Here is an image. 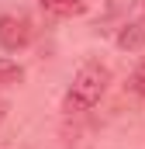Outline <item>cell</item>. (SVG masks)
I'll use <instances>...</instances> for the list:
<instances>
[{
    "label": "cell",
    "instance_id": "6da1fadb",
    "mask_svg": "<svg viewBox=\"0 0 145 149\" xmlns=\"http://www.w3.org/2000/svg\"><path fill=\"white\" fill-rule=\"evenodd\" d=\"M107 83H110L107 66H100V63L79 66L76 76H72V83H69V90H66V97H62V108L69 114H83L90 108H97L100 97H104V90H107Z\"/></svg>",
    "mask_w": 145,
    "mask_h": 149
},
{
    "label": "cell",
    "instance_id": "7a4b0ae2",
    "mask_svg": "<svg viewBox=\"0 0 145 149\" xmlns=\"http://www.w3.org/2000/svg\"><path fill=\"white\" fill-rule=\"evenodd\" d=\"M31 42V24L21 14H0V45L7 52H17Z\"/></svg>",
    "mask_w": 145,
    "mask_h": 149
},
{
    "label": "cell",
    "instance_id": "3957f363",
    "mask_svg": "<svg viewBox=\"0 0 145 149\" xmlns=\"http://www.w3.org/2000/svg\"><path fill=\"white\" fill-rule=\"evenodd\" d=\"M117 49H124V52H138L145 49V14L142 17H135V21H128L121 31H117Z\"/></svg>",
    "mask_w": 145,
    "mask_h": 149
},
{
    "label": "cell",
    "instance_id": "277c9868",
    "mask_svg": "<svg viewBox=\"0 0 145 149\" xmlns=\"http://www.w3.org/2000/svg\"><path fill=\"white\" fill-rule=\"evenodd\" d=\"M38 3L52 17H79L86 10V0H38Z\"/></svg>",
    "mask_w": 145,
    "mask_h": 149
},
{
    "label": "cell",
    "instance_id": "5b68a950",
    "mask_svg": "<svg viewBox=\"0 0 145 149\" xmlns=\"http://www.w3.org/2000/svg\"><path fill=\"white\" fill-rule=\"evenodd\" d=\"M21 80H24V70H21L17 63L0 59V90H3V87H14V83H21Z\"/></svg>",
    "mask_w": 145,
    "mask_h": 149
},
{
    "label": "cell",
    "instance_id": "8992f818",
    "mask_svg": "<svg viewBox=\"0 0 145 149\" xmlns=\"http://www.w3.org/2000/svg\"><path fill=\"white\" fill-rule=\"evenodd\" d=\"M128 87H131V94H138L145 101V59H142V66L131 73V80H128Z\"/></svg>",
    "mask_w": 145,
    "mask_h": 149
},
{
    "label": "cell",
    "instance_id": "52a82bcc",
    "mask_svg": "<svg viewBox=\"0 0 145 149\" xmlns=\"http://www.w3.org/2000/svg\"><path fill=\"white\" fill-rule=\"evenodd\" d=\"M131 0H107V14H117V10H124Z\"/></svg>",
    "mask_w": 145,
    "mask_h": 149
},
{
    "label": "cell",
    "instance_id": "ba28073f",
    "mask_svg": "<svg viewBox=\"0 0 145 149\" xmlns=\"http://www.w3.org/2000/svg\"><path fill=\"white\" fill-rule=\"evenodd\" d=\"M3 111H7V108H3V104H0V118H3Z\"/></svg>",
    "mask_w": 145,
    "mask_h": 149
}]
</instances>
